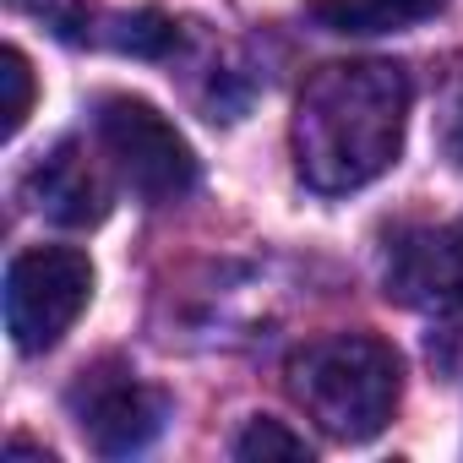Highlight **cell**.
Segmentation results:
<instances>
[{
    "instance_id": "obj_3",
    "label": "cell",
    "mask_w": 463,
    "mask_h": 463,
    "mask_svg": "<svg viewBox=\"0 0 463 463\" xmlns=\"http://www.w3.org/2000/svg\"><path fill=\"white\" fill-rule=\"evenodd\" d=\"M99 147L109 153L115 175L142 196V202H180L196 185V153L191 142L147 104L131 93H104L99 99Z\"/></svg>"
},
{
    "instance_id": "obj_8",
    "label": "cell",
    "mask_w": 463,
    "mask_h": 463,
    "mask_svg": "<svg viewBox=\"0 0 463 463\" xmlns=\"http://www.w3.org/2000/svg\"><path fill=\"white\" fill-rule=\"evenodd\" d=\"M447 0H306L317 28L344 33V39H376V33H403L430 23Z\"/></svg>"
},
{
    "instance_id": "obj_6",
    "label": "cell",
    "mask_w": 463,
    "mask_h": 463,
    "mask_svg": "<svg viewBox=\"0 0 463 463\" xmlns=\"http://www.w3.org/2000/svg\"><path fill=\"white\" fill-rule=\"evenodd\" d=\"M387 300L420 311H458L463 306V218L436 229H398L382 262Z\"/></svg>"
},
{
    "instance_id": "obj_9",
    "label": "cell",
    "mask_w": 463,
    "mask_h": 463,
    "mask_svg": "<svg viewBox=\"0 0 463 463\" xmlns=\"http://www.w3.org/2000/svg\"><path fill=\"white\" fill-rule=\"evenodd\" d=\"M109 44L120 55H137V61H164V55L180 50V23L153 12V6L147 12H126V17L109 23Z\"/></svg>"
},
{
    "instance_id": "obj_12",
    "label": "cell",
    "mask_w": 463,
    "mask_h": 463,
    "mask_svg": "<svg viewBox=\"0 0 463 463\" xmlns=\"http://www.w3.org/2000/svg\"><path fill=\"white\" fill-rule=\"evenodd\" d=\"M436 142L441 158L463 175V55L452 61V71L441 77V104H436Z\"/></svg>"
},
{
    "instance_id": "obj_5",
    "label": "cell",
    "mask_w": 463,
    "mask_h": 463,
    "mask_svg": "<svg viewBox=\"0 0 463 463\" xmlns=\"http://www.w3.org/2000/svg\"><path fill=\"white\" fill-rule=\"evenodd\" d=\"M66 409L82 430V441L104 458H131L142 447L158 441L164 420H169V398L158 387H147L131 365L120 360H99L88 365L71 392H66Z\"/></svg>"
},
{
    "instance_id": "obj_4",
    "label": "cell",
    "mask_w": 463,
    "mask_h": 463,
    "mask_svg": "<svg viewBox=\"0 0 463 463\" xmlns=\"http://www.w3.org/2000/svg\"><path fill=\"white\" fill-rule=\"evenodd\" d=\"M93 300V262L71 246H33L6 268V327L23 354L55 349Z\"/></svg>"
},
{
    "instance_id": "obj_7",
    "label": "cell",
    "mask_w": 463,
    "mask_h": 463,
    "mask_svg": "<svg viewBox=\"0 0 463 463\" xmlns=\"http://www.w3.org/2000/svg\"><path fill=\"white\" fill-rule=\"evenodd\" d=\"M28 202L50 218V223H66V229H93L109 218V185L99 175V164L88 158L82 142H55L33 169H28Z\"/></svg>"
},
{
    "instance_id": "obj_11",
    "label": "cell",
    "mask_w": 463,
    "mask_h": 463,
    "mask_svg": "<svg viewBox=\"0 0 463 463\" xmlns=\"http://www.w3.org/2000/svg\"><path fill=\"white\" fill-rule=\"evenodd\" d=\"M0 88H6V104H0L6 120H0V131L17 137L28 126V115H33V66H28V55L17 44H6V55H0Z\"/></svg>"
},
{
    "instance_id": "obj_1",
    "label": "cell",
    "mask_w": 463,
    "mask_h": 463,
    "mask_svg": "<svg viewBox=\"0 0 463 463\" xmlns=\"http://www.w3.org/2000/svg\"><path fill=\"white\" fill-rule=\"evenodd\" d=\"M409 99V71L392 61H333L311 71L289 131L300 180L322 196L382 180L403 153Z\"/></svg>"
},
{
    "instance_id": "obj_10",
    "label": "cell",
    "mask_w": 463,
    "mask_h": 463,
    "mask_svg": "<svg viewBox=\"0 0 463 463\" xmlns=\"http://www.w3.org/2000/svg\"><path fill=\"white\" fill-rule=\"evenodd\" d=\"M235 458H246V463H273V458H289V463H300V458H311V441L300 436V430H289L284 420H268V414H257L241 436H235Z\"/></svg>"
},
{
    "instance_id": "obj_2",
    "label": "cell",
    "mask_w": 463,
    "mask_h": 463,
    "mask_svg": "<svg viewBox=\"0 0 463 463\" xmlns=\"http://www.w3.org/2000/svg\"><path fill=\"white\" fill-rule=\"evenodd\" d=\"M284 382H289V398L306 409V420H317L327 441L354 447L382 436L387 420L398 414L403 360L392 344L371 333H327L289 354Z\"/></svg>"
}]
</instances>
